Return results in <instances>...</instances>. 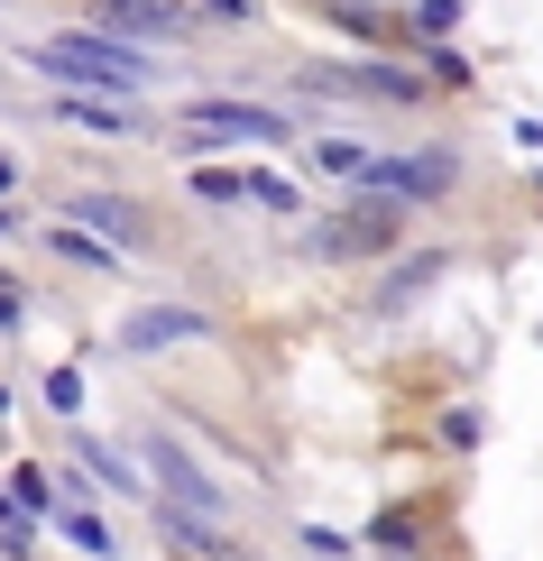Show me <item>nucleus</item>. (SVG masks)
Returning <instances> with one entry per match:
<instances>
[{
    "instance_id": "obj_12",
    "label": "nucleus",
    "mask_w": 543,
    "mask_h": 561,
    "mask_svg": "<svg viewBox=\"0 0 543 561\" xmlns=\"http://www.w3.org/2000/svg\"><path fill=\"white\" fill-rule=\"evenodd\" d=\"M369 543H377V552H415V543H423V525L396 506V516H377V525H369Z\"/></svg>"
},
{
    "instance_id": "obj_9",
    "label": "nucleus",
    "mask_w": 543,
    "mask_h": 561,
    "mask_svg": "<svg viewBox=\"0 0 543 561\" xmlns=\"http://www.w3.org/2000/svg\"><path fill=\"white\" fill-rule=\"evenodd\" d=\"M65 121L75 129H92V138H129V102H92V92H65Z\"/></svg>"
},
{
    "instance_id": "obj_21",
    "label": "nucleus",
    "mask_w": 543,
    "mask_h": 561,
    "mask_svg": "<svg viewBox=\"0 0 543 561\" xmlns=\"http://www.w3.org/2000/svg\"><path fill=\"white\" fill-rule=\"evenodd\" d=\"M433 83H442V92H461V83H470V65L452 56V46H433Z\"/></svg>"
},
{
    "instance_id": "obj_5",
    "label": "nucleus",
    "mask_w": 543,
    "mask_h": 561,
    "mask_svg": "<svg viewBox=\"0 0 543 561\" xmlns=\"http://www.w3.org/2000/svg\"><path fill=\"white\" fill-rule=\"evenodd\" d=\"M148 470L167 479V506H184V516H222V497H212V479L194 470V460H184V442H148Z\"/></svg>"
},
{
    "instance_id": "obj_16",
    "label": "nucleus",
    "mask_w": 543,
    "mask_h": 561,
    "mask_svg": "<svg viewBox=\"0 0 543 561\" xmlns=\"http://www.w3.org/2000/svg\"><path fill=\"white\" fill-rule=\"evenodd\" d=\"M433 276H442V259H415V267H396V276H387V295H377V304H406V295H423V286H433Z\"/></svg>"
},
{
    "instance_id": "obj_1",
    "label": "nucleus",
    "mask_w": 543,
    "mask_h": 561,
    "mask_svg": "<svg viewBox=\"0 0 543 561\" xmlns=\"http://www.w3.org/2000/svg\"><path fill=\"white\" fill-rule=\"evenodd\" d=\"M29 65H37V75H56V83H75V92H111V102H129V92L148 83V56H138V46H121L111 28L46 37V46H29Z\"/></svg>"
},
{
    "instance_id": "obj_4",
    "label": "nucleus",
    "mask_w": 543,
    "mask_h": 561,
    "mask_svg": "<svg viewBox=\"0 0 543 561\" xmlns=\"http://www.w3.org/2000/svg\"><path fill=\"white\" fill-rule=\"evenodd\" d=\"M452 175H461V167L433 148V157H369V175H360V184H369V194H396V203H415V194H442Z\"/></svg>"
},
{
    "instance_id": "obj_19",
    "label": "nucleus",
    "mask_w": 543,
    "mask_h": 561,
    "mask_svg": "<svg viewBox=\"0 0 543 561\" xmlns=\"http://www.w3.org/2000/svg\"><path fill=\"white\" fill-rule=\"evenodd\" d=\"M10 497H19V506H29V516H56V488H46L37 470H19V479H10Z\"/></svg>"
},
{
    "instance_id": "obj_18",
    "label": "nucleus",
    "mask_w": 543,
    "mask_h": 561,
    "mask_svg": "<svg viewBox=\"0 0 543 561\" xmlns=\"http://www.w3.org/2000/svg\"><path fill=\"white\" fill-rule=\"evenodd\" d=\"M442 451H479V414H470V405L442 414Z\"/></svg>"
},
{
    "instance_id": "obj_22",
    "label": "nucleus",
    "mask_w": 543,
    "mask_h": 561,
    "mask_svg": "<svg viewBox=\"0 0 543 561\" xmlns=\"http://www.w3.org/2000/svg\"><path fill=\"white\" fill-rule=\"evenodd\" d=\"M10 322H19V295H10V286H0V332H10Z\"/></svg>"
},
{
    "instance_id": "obj_25",
    "label": "nucleus",
    "mask_w": 543,
    "mask_h": 561,
    "mask_svg": "<svg viewBox=\"0 0 543 561\" xmlns=\"http://www.w3.org/2000/svg\"><path fill=\"white\" fill-rule=\"evenodd\" d=\"M0 230H10V213H0Z\"/></svg>"
},
{
    "instance_id": "obj_15",
    "label": "nucleus",
    "mask_w": 543,
    "mask_h": 561,
    "mask_svg": "<svg viewBox=\"0 0 543 561\" xmlns=\"http://www.w3.org/2000/svg\"><path fill=\"white\" fill-rule=\"evenodd\" d=\"M83 460H92V479H111V488H129V497H138V470L111 451V442H83Z\"/></svg>"
},
{
    "instance_id": "obj_13",
    "label": "nucleus",
    "mask_w": 543,
    "mask_h": 561,
    "mask_svg": "<svg viewBox=\"0 0 543 561\" xmlns=\"http://www.w3.org/2000/svg\"><path fill=\"white\" fill-rule=\"evenodd\" d=\"M56 525L75 534V552H111V525H102V516H83V506H56Z\"/></svg>"
},
{
    "instance_id": "obj_24",
    "label": "nucleus",
    "mask_w": 543,
    "mask_h": 561,
    "mask_svg": "<svg viewBox=\"0 0 543 561\" xmlns=\"http://www.w3.org/2000/svg\"><path fill=\"white\" fill-rule=\"evenodd\" d=\"M10 184H19V167H10V157H0V194H10Z\"/></svg>"
},
{
    "instance_id": "obj_6",
    "label": "nucleus",
    "mask_w": 543,
    "mask_h": 561,
    "mask_svg": "<svg viewBox=\"0 0 543 561\" xmlns=\"http://www.w3.org/2000/svg\"><path fill=\"white\" fill-rule=\"evenodd\" d=\"M176 341H203V313H194V304H148V313L121 322V350H176Z\"/></svg>"
},
{
    "instance_id": "obj_14",
    "label": "nucleus",
    "mask_w": 543,
    "mask_h": 561,
    "mask_svg": "<svg viewBox=\"0 0 543 561\" xmlns=\"http://www.w3.org/2000/svg\"><path fill=\"white\" fill-rule=\"evenodd\" d=\"M194 194H203V203H249V175H230V167H194Z\"/></svg>"
},
{
    "instance_id": "obj_7",
    "label": "nucleus",
    "mask_w": 543,
    "mask_h": 561,
    "mask_svg": "<svg viewBox=\"0 0 543 561\" xmlns=\"http://www.w3.org/2000/svg\"><path fill=\"white\" fill-rule=\"evenodd\" d=\"M92 28H138V37H176L184 10H167V0H102L92 10Z\"/></svg>"
},
{
    "instance_id": "obj_11",
    "label": "nucleus",
    "mask_w": 543,
    "mask_h": 561,
    "mask_svg": "<svg viewBox=\"0 0 543 561\" xmlns=\"http://www.w3.org/2000/svg\"><path fill=\"white\" fill-rule=\"evenodd\" d=\"M249 203H258V213H276V221H295V213H304V194H295L286 175H268V167L249 175Z\"/></svg>"
},
{
    "instance_id": "obj_20",
    "label": "nucleus",
    "mask_w": 543,
    "mask_h": 561,
    "mask_svg": "<svg viewBox=\"0 0 543 561\" xmlns=\"http://www.w3.org/2000/svg\"><path fill=\"white\" fill-rule=\"evenodd\" d=\"M46 405H56V414L83 405V378H75V368H46Z\"/></svg>"
},
{
    "instance_id": "obj_23",
    "label": "nucleus",
    "mask_w": 543,
    "mask_h": 561,
    "mask_svg": "<svg viewBox=\"0 0 543 561\" xmlns=\"http://www.w3.org/2000/svg\"><path fill=\"white\" fill-rule=\"evenodd\" d=\"M212 10H222V19H249V10H258V0H212Z\"/></svg>"
},
{
    "instance_id": "obj_17",
    "label": "nucleus",
    "mask_w": 543,
    "mask_h": 561,
    "mask_svg": "<svg viewBox=\"0 0 543 561\" xmlns=\"http://www.w3.org/2000/svg\"><path fill=\"white\" fill-rule=\"evenodd\" d=\"M415 28L423 37H452L461 28V0H415Z\"/></svg>"
},
{
    "instance_id": "obj_8",
    "label": "nucleus",
    "mask_w": 543,
    "mask_h": 561,
    "mask_svg": "<svg viewBox=\"0 0 543 561\" xmlns=\"http://www.w3.org/2000/svg\"><path fill=\"white\" fill-rule=\"evenodd\" d=\"M75 221H92V230H102L111 249H138V203H111V194H83V203H75Z\"/></svg>"
},
{
    "instance_id": "obj_10",
    "label": "nucleus",
    "mask_w": 543,
    "mask_h": 561,
    "mask_svg": "<svg viewBox=\"0 0 543 561\" xmlns=\"http://www.w3.org/2000/svg\"><path fill=\"white\" fill-rule=\"evenodd\" d=\"M314 167H323V175H350V184H360V175H369V148H360V138H314Z\"/></svg>"
},
{
    "instance_id": "obj_2",
    "label": "nucleus",
    "mask_w": 543,
    "mask_h": 561,
    "mask_svg": "<svg viewBox=\"0 0 543 561\" xmlns=\"http://www.w3.org/2000/svg\"><path fill=\"white\" fill-rule=\"evenodd\" d=\"M184 138H258V148H286V111H258V102H184Z\"/></svg>"
},
{
    "instance_id": "obj_3",
    "label": "nucleus",
    "mask_w": 543,
    "mask_h": 561,
    "mask_svg": "<svg viewBox=\"0 0 543 561\" xmlns=\"http://www.w3.org/2000/svg\"><path fill=\"white\" fill-rule=\"evenodd\" d=\"M396 221H406V213H396V194H369V203H350V213L323 230V249H332V259H369V249L396 240Z\"/></svg>"
}]
</instances>
